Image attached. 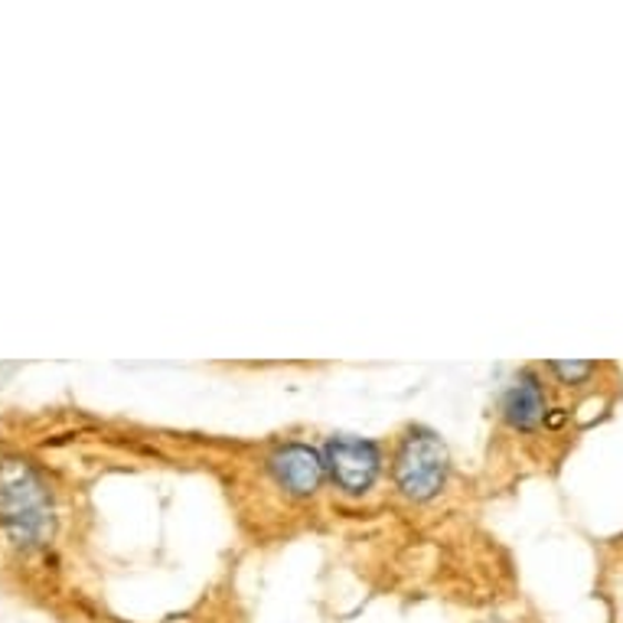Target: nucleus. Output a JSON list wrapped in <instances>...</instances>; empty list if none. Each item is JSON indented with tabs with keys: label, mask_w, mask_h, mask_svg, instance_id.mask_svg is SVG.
Listing matches in <instances>:
<instances>
[{
	"label": "nucleus",
	"mask_w": 623,
	"mask_h": 623,
	"mask_svg": "<svg viewBox=\"0 0 623 623\" xmlns=\"http://www.w3.org/2000/svg\"><path fill=\"white\" fill-rule=\"evenodd\" d=\"M0 516L27 542H40L50 529V496L23 461L0 464Z\"/></svg>",
	"instance_id": "nucleus-1"
},
{
	"label": "nucleus",
	"mask_w": 623,
	"mask_h": 623,
	"mask_svg": "<svg viewBox=\"0 0 623 623\" xmlns=\"http://www.w3.org/2000/svg\"><path fill=\"white\" fill-rule=\"evenodd\" d=\"M447 474V451L431 431H415L405 437L395 457V484L412 499L434 496Z\"/></svg>",
	"instance_id": "nucleus-2"
},
{
	"label": "nucleus",
	"mask_w": 623,
	"mask_h": 623,
	"mask_svg": "<svg viewBox=\"0 0 623 623\" xmlns=\"http://www.w3.org/2000/svg\"><path fill=\"white\" fill-rule=\"evenodd\" d=\"M327 464H330L337 484L347 493H359L379 474V451H376V444H369L362 437L337 434L327 441Z\"/></svg>",
	"instance_id": "nucleus-3"
},
{
	"label": "nucleus",
	"mask_w": 623,
	"mask_h": 623,
	"mask_svg": "<svg viewBox=\"0 0 623 623\" xmlns=\"http://www.w3.org/2000/svg\"><path fill=\"white\" fill-rule=\"evenodd\" d=\"M546 409L549 405H546V386H542V379L536 372H529V369L519 372L513 379V386L506 389V395H503V418L513 427H519V431H532L542 418L549 415Z\"/></svg>",
	"instance_id": "nucleus-4"
},
{
	"label": "nucleus",
	"mask_w": 623,
	"mask_h": 623,
	"mask_svg": "<svg viewBox=\"0 0 623 623\" xmlns=\"http://www.w3.org/2000/svg\"><path fill=\"white\" fill-rule=\"evenodd\" d=\"M272 471H275L277 484L297 496H307L320 486V474H324V464L320 457L304 447V444H287L281 447L275 457H272Z\"/></svg>",
	"instance_id": "nucleus-5"
},
{
	"label": "nucleus",
	"mask_w": 623,
	"mask_h": 623,
	"mask_svg": "<svg viewBox=\"0 0 623 623\" xmlns=\"http://www.w3.org/2000/svg\"><path fill=\"white\" fill-rule=\"evenodd\" d=\"M549 369H552L564 386H578V382H584V379L594 376V366H591V362H549Z\"/></svg>",
	"instance_id": "nucleus-6"
}]
</instances>
